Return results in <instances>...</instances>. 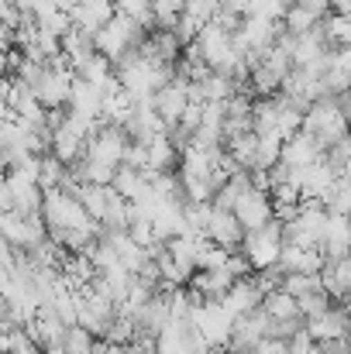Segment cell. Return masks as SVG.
Wrapping results in <instances>:
<instances>
[{
  "mask_svg": "<svg viewBox=\"0 0 351 354\" xmlns=\"http://www.w3.org/2000/svg\"><path fill=\"white\" fill-rule=\"evenodd\" d=\"M42 217H45L48 237H52L55 244H62L66 237L76 234V231H93V227H100V224L87 214V207H83L76 196L62 193V189H48V193H45Z\"/></svg>",
  "mask_w": 351,
  "mask_h": 354,
  "instance_id": "1",
  "label": "cell"
},
{
  "mask_svg": "<svg viewBox=\"0 0 351 354\" xmlns=\"http://www.w3.org/2000/svg\"><path fill=\"white\" fill-rule=\"evenodd\" d=\"M303 131H307L310 138H317L324 151H331L334 145H341V141H348L351 138V124H348L345 111H341V104H338L334 97L317 100V104L307 111Z\"/></svg>",
  "mask_w": 351,
  "mask_h": 354,
  "instance_id": "2",
  "label": "cell"
},
{
  "mask_svg": "<svg viewBox=\"0 0 351 354\" xmlns=\"http://www.w3.org/2000/svg\"><path fill=\"white\" fill-rule=\"evenodd\" d=\"M148 28L141 24V21H134V17H127V14H117L114 21L104 28V31H97L93 38H97V52L100 55H107L111 62H120L124 55H131V52H138L145 41H148Z\"/></svg>",
  "mask_w": 351,
  "mask_h": 354,
  "instance_id": "3",
  "label": "cell"
},
{
  "mask_svg": "<svg viewBox=\"0 0 351 354\" xmlns=\"http://www.w3.org/2000/svg\"><path fill=\"white\" fill-rule=\"evenodd\" d=\"M293 69H296L293 55H289L282 45H276V48H269L265 55H258V59L251 62L248 86H251L255 93H262V97H279L282 86H286V80L293 76Z\"/></svg>",
  "mask_w": 351,
  "mask_h": 354,
  "instance_id": "4",
  "label": "cell"
},
{
  "mask_svg": "<svg viewBox=\"0 0 351 354\" xmlns=\"http://www.w3.org/2000/svg\"><path fill=\"white\" fill-rule=\"evenodd\" d=\"M286 251V237H282V221L276 217L272 224L258 227V231H248L244 244H241V254L248 258V265L255 272H265V268H276L279 258Z\"/></svg>",
  "mask_w": 351,
  "mask_h": 354,
  "instance_id": "5",
  "label": "cell"
},
{
  "mask_svg": "<svg viewBox=\"0 0 351 354\" xmlns=\"http://www.w3.org/2000/svg\"><path fill=\"white\" fill-rule=\"evenodd\" d=\"M73 83H76V73H73V69L66 66V59H62V62H55V66H45L42 76L31 83V90H35L38 104H42L48 114H55V111L69 107Z\"/></svg>",
  "mask_w": 351,
  "mask_h": 354,
  "instance_id": "6",
  "label": "cell"
},
{
  "mask_svg": "<svg viewBox=\"0 0 351 354\" xmlns=\"http://www.w3.org/2000/svg\"><path fill=\"white\" fill-rule=\"evenodd\" d=\"M0 234H3V244H10L17 251H35L45 241H52L42 214H17V210L0 214Z\"/></svg>",
  "mask_w": 351,
  "mask_h": 354,
  "instance_id": "7",
  "label": "cell"
},
{
  "mask_svg": "<svg viewBox=\"0 0 351 354\" xmlns=\"http://www.w3.org/2000/svg\"><path fill=\"white\" fill-rule=\"evenodd\" d=\"M0 207H3V214H10V210H17V214H42L45 186L38 179H24L17 172H7V179L0 186Z\"/></svg>",
  "mask_w": 351,
  "mask_h": 354,
  "instance_id": "8",
  "label": "cell"
},
{
  "mask_svg": "<svg viewBox=\"0 0 351 354\" xmlns=\"http://www.w3.org/2000/svg\"><path fill=\"white\" fill-rule=\"evenodd\" d=\"M193 324L200 327V334L207 337L210 348H228L234 327H237V317L228 310L224 299H204V306L193 313Z\"/></svg>",
  "mask_w": 351,
  "mask_h": 354,
  "instance_id": "9",
  "label": "cell"
},
{
  "mask_svg": "<svg viewBox=\"0 0 351 354\" xmlns=\"http://www.w3.org/2000/svg\"><path fill=\"white\" fill-rule=\"evenodd\" d=\"M120 317V306L111 303L107 296H100L97 289H83L80 292V327H87L93 337H107L111 327Z\"/></svg>",
  "mask_w": 351,
  "mask_h": 354,
  "instance_id": "10",
  "label": "cell"
},
{
  "mask_svg": "<svg viewBox=\"0 0 351 354\" xmlns=\"http://www.w3.org/2000/svg\"><path fill=\"white\" fill-rule=\"evenodd\" d=\"M234 217L241 221L244 231H258L265 224L276 221V203H272V193L262 189V186H248L237 200H234Z\"/></svg>",
  "mask_w": 351,
  "mask_h": 354,
  "instance_id": "11",
  "label": "cell"
},
{
  "mask_svg": "<svg viewBox=\"0 0 351 354\" xmlns=\"http://www.w3.org/2000/svg\"><path fill=\"white\" fill-rule=\"evenodd\" d=\"M190 107H193V83L183 80V76L176 73V80H172L165 90L155 93V111H159V118L165 120V127L172 131V127L183 124V118H186Z\"/></svg>",
  "mask_w": 351,
  "mask_h": 354,
  "instance_id": "12",
  "label": "cell"
},
{
  "mask_svg": "<svg viewBox=\"0 0 351 354\" xmlns=\"http://www.w3.org/2000/svg\"><path fill=\"white\" fill-rule=\"evenodd\" d=\"M210 348L193 320H172L159 334V354H204Z\"/></svg>",
  "mask_w": 351,
  "mask_h": 354,
  "instance_id": "13",
  "label": "cell"
},
{
  "mask_svg": "<svg viewBox=\"0 0 351 354\" xmlns=\"http://www.w3.org/2000/svg\"><path fill=\"white\" fill-rule=\"evenodd\" d=\"M207 241H214L217 248H224V251H241V244H244V237L248 231L241 227V221L234 217V210H221V207H214V214H210V224H207Z\"/></svg>",
  "mask_w": 351,
  "mask_h": 354,
  "instance_id": "14",
  "label": "cell"
},
{
  "mask_svg": "<svg viewBox=\"0 0 351 354\" xmlns=\"http://www.w3.org/2000/svg\"><path fill=\"white\" fill-rule=\"evenodd\" d=\"M183 162V151L172 145L169 134H159L145 145V176L148 179H159V176H169L176 165Z\"/></svg>",
  "mask_w": 351,
  "mask_h": 354,
  "instance_id": "15",
  "label": "cell"
},
{
  "mask_svg": "<svg viewBox=\"0 0 351 354\" xmlns=\"http://www.w3.org/2000/svg\"><path fill=\"white\" fill-rule=\"evenodd\" d=\"M307 334L314 337V341H321V344H331V341H348L351 337V313L348 306L345 310H327V313H321V317H314V320H307Z\"/></svg>",
  "mask_w": 351,
  "mask_h": 354,
  "instance_id": "16",
  "label": "cell"
},
{
  "mask_svg": "<svg viewBox=\"0 0 351 354\" xmlns=\"http://www.w3.org/2000/svg\"><path fill=\"white\" fill-rule=\"evenodd\" d=\"M69 17H73V28L97 35V31H104L117 17V7H114V0H83V3H76L69 10Z\"/></svg>",
  "mask_w": 351,
  "mask_h": 354,
  "instance_id": "17",
  "label": "cell"
},
{
  "mask_svg": "<svg viewBox=\"0 0 351 354\" xmlns=\"http://www.w3.org/2000/svg\"><path fill=\"white\" fill-rule=\"evenodd\" d=\"M97 55H100V52H97V38H93L90 31L73 28V31L62 38V59H66V66H69L73 73H83Z\"/></svg>",
  "mask_w": 351,
  "mask_h": 354,
  "instance_id": "18",
  "label": "cell"
},
{
  "mask_svg": "<svg viewBox=\"0 0 351 354\" xmlns=\"http://www.w3.org/2000/svg\"><path fill=\"white\" fill-rule=\"evenodd\" d=\"M321 158H324V148H321V141L310 138L307 131L293 134V138L282 145V165H286V169H310V165H317Z\"/></svg>",
  "mask_w": 351,
  "mask_h": 354,
  "instance_id": "19",
  "label": "cell"
},
{
  "mask_svg": "<svg viewBox=\"0 0 351 354\" xmlns=\"http://www.w3.org/2000/svg\"><path fill=\"white\" fill-rule=\"evenodd\" d=\"M279 268L286 275H321L327 268V258L317 248H293V244H286V251L279 258Z\"/></svg>",
  "mask_w": 351,
  "mask_h": 354,
  "instance_id": "20",
  "label": "cell"
},
{
  "mask_svg": "<svg viewBox=\"0 0 351 354\" xmlns=\"http://www.w3.org/2000/svg\"><path fill=\"white\" fill-rule=\"evenodd\" d=\"M321 254L327 261H341L351 254V217H341V214H331L327 221V231H324V241H321Z\"/></svg>",
  "mask_w": 351,
  "mask_h": 354,
  "instance_id": "21",
  "label": "cell"
},
{
  "mask_svg": "<svg viewBox=\"0 0 351 354\" xmlns=\"http://www.w3.org/2000/svg\"><path fill=\"white\" fill-rule=\"evenodd\" d=\"M228 261H231V258H228ZM234 282H241V279L234 275L231 265H224V268L197 272V275H193V282H190V289H197L204 299H224V296L234 289Z\"/></svg>",
  "mask_w": 351,
  "mask_h": 354,
  "instance_id": "22",
  "label": "cell"
},
{
  "mask_svg": "<svg viewBox=\"0 0 351 354\" xmlns=\"http://www.w3.org/2000/svg\"><path fill=\"white\" fill-rule=\"evenodd\" d=\"M224 303H228V310H231L234 317L241 320V317H248V313L262 310V303H265V292H262L258 279H255V275H248V279L234 282V289L228 292V296H224Z\"/></svg>",
  "mask_w": 351,
  "mask_h": 354,
  "instance_id": "23",
  "label": "cell"
},
{
  "mask_svg": "<svg viewBox=\"0 0 351 354\" xmlns=\"http://www.w3.org/2000/svg\"><path fill=\"white\" fill-rule=\"evenodd\" d=\"M104 104H107V93L97 90L93 83H87V80L76 76V83H73V97H69V111H76V114H83V118L100 120L104 118Z\"/></svg>",
  "mask_w": 351,
  "mask_h": 354,
  "instance_id": "24",
  "label": "cell"
},
{
  "mask_svg": "<svg viewBox=\"0 0 351 354\" xmlns=\"http://www.w3.org/2000/svg\"><path fill=\"white\" fill-rule=\"evenodd\" d=\"M258 148H262V138H258L255 131H248V134L228 141V155H231L244 172H255V169H258Z\"/></svg>",
  "mask_w": 351,
  "mask_h": 354,
  "instance_id": "25",
  "label": "cell"
},
{
  "mask_svg": "<svg viewBox=\"0 0 351 354\" xmlns=\"http://www.w3.org/2000/svg\"><path fill=\"white\" fill-rule=\"evenodd\" d=\"M262 310L272 317V320H303V313H300V299L296 296H289L286 289H276V292H269L265 296V303H262Z\"/></svg>",
  "mask_w": 351,
  "mask_h": 354,
  "instance_id": "26",
  "label": "cell"
},
{
  "mask_svg": "<svg viewBox=\"0 0 351 354\" xmlns=\"http://www.w3.org/2000/svg\"><path fill=\"white\" fill-rule=\"evenodd\" d=\"M152 186V179L141 172V169H131V165H120L117 169V176H114V193H120L127 203H134L145 189Z\"/></svg>",
  "mask_w": 351,
  "mask_h": 354,
  "instance_id": "27",
  "label": "cell"
},
{
  "mask_svg": "<svg viewBox=\"0 0 351 354\" xmlns=\"http://www.w3.org/2000/svg\"><path fill=\"white\" fill-rule=\"evenodd\" d=\"M324 207L331 214H341V217H351V176H341L334 183V189L324 196Z\"/></svg>",
  "mask_w": 351,
  "mask_h": 354,
  "instance_id": "28",
  "label": "cell"
},
{
  "mask_svg": "<svg viewBox=\"0 0 351 354\" xmlns=\"http://www.w3.org/2000/svg\"><path fill=\"white\" fill-rule=\"evenodd\" d=\"M317 24H321V17H314L310 10H303V7H296V3H293V7H289V14L282 17L286 35H296V38H300V35H310Z\"/></svg>",
  "mask_w": 351,
  "mask_h": 354,
  "instance_id": "29",
  "label": "cell"
},
{
  "mask_svg": "<svg viewBox=\"0 0 351 354\" xmlns=\"http://www.w3.org/2000/svg\"><path fill=\"white\" fill-rule=\"evenodd\" d=\"M3 351L7 354H45V348L21 327V330H7L3 334Z\"/></svg>",
  "mask_w": 351,
  "mask_h": 354,
  "instance_id": "30",
  "label": "cell"
},
{
  "mask_svg": "<svg viewBox=\"0 0 351 354\" xmlns=\"http://www.w3.org/2000/svg\"><path fill=\"white\" fill-rule=\"evenodd\" d=\"M210 214H214V203H186V234L193 237L207 234Z\"/></svg>",
  "mask_w": 351,
  "mask_h": 354,
  "instance_id": "31",
  "label": "cell"
},
{
  "mask_svg": "<svg viewBox=\"0 0 351 354\" xmlns=\"http://www.w3.org/2000/svg\"><path fill=\"white\" fill-rule=\"evenodd\" d=\"M97 337L87 330V327H69V334H66V354H97Z\"/></svg>",
  "mask_w": 351,
  "mask_h": 354,
  "instance_id": "32",
  "label": "cell"
},
{
  "mask_svg": "<svg viewBox=\"0 0 351 354\" xmlns=\"http://www.w3.org/2000/svg\"><path fill=\"white\" fill-rule=\"evenodd\" d=\"M217 10H221V0H186V10H183V14H186L193 24L207 28V24H214Z\"/></svg>",
  "mask_w": 351,
  "mask_h": 354,
  "instance_id": "33",
  "label": "cell"
},
{
  "mask_svg": "<svg viewBox=\"0 0 351 354\" xmlns=\"http://www.w3.org/2000/svg\"><path fill=\"white\" fill-rule=\"evenodd\" d=\"M293 0H251L248 17H265V21H282L289 14Z\"/></svg>",
  "mask_w": 351,
  "mask_h": 354,
  "instance_id": "34",
  "label": "cell"
},
{
  "mask_svg": "<svg viewBox=\"0 0 351 354\" xmlns=\"http://www.w3.org/2000/svg\"><path fill=\"white\" fill-rule=\"evenodd\" d=\"M282 289H286L289 296H296V299H303V296H310V292H317V289H324V279H321V275H286V282H282Z\"/></svg>",
  "mask_w": 351,
  "mask_h": 354,
  "instance_id": "35",
  "label": "cell"
},
{
  "mask_svg": "<svg viewBox=\"0 0 351 354\" xmlns=\"http://www.w3.org/2000/svg\"><path fill=\"white\" fill-rule=\"evenodd\" d=\"M331 292L327 289H317V292H310V296H303L300 299V313H303V320H314V317H321V313H327V310H334L331 306Z\"/></svg>",
  "mask_w": 351,
  "mask_h": 354,
  "instance_id": "36",
  "label": "cell"
},
{
  "mask_svg": "<svg viewBox=\"0 0 351 354\" xmlns=\"http://www.w3.org/2000/svg\"><path fill=\"white\" fill-rule=\"evenodd\" d=\"M327 35L334 45H351V17L348 14H331L327 17Z\"/></svg>",
  "mask_w": 351,
  "mask_h": 354,
  "instance_id": "37",
  "label": "cell"
},
{
  "mask_svg": "<svg viewBox=\"0 0 351 354\" xmlns=\"http://www.w3.org/2000/svg\"><path fill=\"white\" fill-rule=\"evenodd\" d=\"M289 354H321V341H314L307 330H300V334L289 341Z\"/></svg>",
  "mask_w": 351,
  "mask_h": 354,
  "instance_id": "38",
  "label": "cell"
},
{
  "mask_svg": "<svg viewBox=\"0 0 351 354\" xmlns=\"http://www.w3.org/2000/svg\"><path fill=\"white\" fill-rule=\"evenodd\" d=\"M293 3L303 7V10H310V14L321 17V21H327V17H331V7H334L331 0H293Z\"/></svg>",
  "mask_w": 351,
  "mask_h": 354,
  "instance_id": "39",
  "label": "cell"
},
{
  "mask_svg": "<svg viewBox=\"0 0 351 354\" xmlns=\"http://www.w3.org/2000/svg\"><path fill=\"white\" fill-rule=\"evenodd\" d=\"M258 354H289V341L269 337V341H262V348H258Z\"/></svg>",
  "mask_w": 351,
  "mask_h": 354,
  "instance_id": "40",
  "label": "cell"
},
{
  "mask_svg": "<svg viewBox=\"0 0 351 354\" xmlns=\"http://www.w3.org/2000/svg\"><path fill=\"white\" fill-rule=\"evenodd\" d=\"M248 7H251V0H221V10L237 14V17H248Z\"/></svg>",
  "mask_w": 351,
  "mask_h": 354,
  "instance_id": "41",
  "label": "cell"
},
{
  "mask_svg": "<svg viewBox=\"0 0 351 354\" xmlns=\"http://www.w3.org/2000/svg\"><path fill=\"white\" fill-rule=\"evenodd\" d=\"M97 354H127V348H124V344H111V341H100V344H97Z\"/></svg>",
  "mask_w": 351,
  "mask_h": 354,
  "instance_id": "42",
  "label": "cell"
},
{
  "mask_svg": "<svg viewBox=\"0 0 351 354\" xmlns=\"http://www.w3.org/2000/svg\"><path fill=\"white\" fill-rule=\"evenodd\" d=\"M338 104H341V111H345V118H348V124H351V93L338 97Z\"/></svg>",
  "mask_w": 351,
  "mask_h": 354,
  "instance_id": "43",
  "label": "cell"
},
{
  "mask_svg": "<svg viewBox=\"0 0 351 354\" xmlns=\"http://www.w3.org/2000/svg\"><path fill=\"white\" fill-rule=\"evenodd\" d=\"M348 313H351V303H348Z\"/></svg>",
  "mask_w": 351,
  "mask_h": 354,
  "instance_id": "44",
  "label": "cell"
},
{
  "mask_svg": "<svg viewBox=\"0 0 351 354\" xmlns=\"http://www.w3.org/2000/svg\"><path fill=\"white\" fill-rule=\"evenodd\" d=\"M348 176H351V165H348Z\"/></svg>",
  "mask_w": 351,
  "mask_h": 354,
  "instance_id": "45",
  "label": "cell"
}]
</instances>
